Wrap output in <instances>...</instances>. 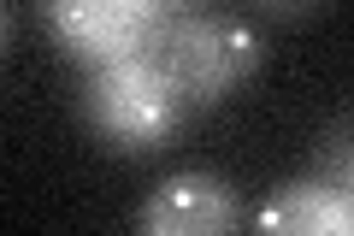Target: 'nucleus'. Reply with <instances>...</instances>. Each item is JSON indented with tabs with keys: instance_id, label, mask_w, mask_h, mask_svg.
<instances>
[{
	"instance_id": "1",
	"label": "nucleus",
	"mask_w": 354,
	"mask_h": 236,
	"mask_svg": "<svg viewBox=\"0 0 354 236\" xmlns=\"http://www.w3.org/2000/svg\"><path fill=\"white\" fill-rule=\"evenodd\" d=\"M148 53L165 65V77L183 89L189 112H207V107H218V100H230L266 65V36L254 30L248 12L165 0Z\"/></svg>"
},
{
	"instance_id": "2",
	"label": "nucleus",
	"mask_w": 354,
	"mask_h": 236,
	"mask_svg": "<svg viewBox=\"0 0 354 236\" xmlns=\"http://www.w3.org/2000/svg\"><path fill=\"white\" fill-rule=\"evenodd\" d=\"M77 112H83L88 136L101 142L106 154H124V160L165 148L195 118L183 89L165 77V65L153 53H136V60L88 71L83 95H77Z\"/></svg>"
},
{
	"instance_id": "3",
	"label": "nucleus",
	"mask_w": 354,
	"mask_h": 236,
	"mask_svg": "<svg viewBox=\"0 0 354 236\" xmlns=\"http://www.w3.org/2000/svg\"><path fill=\"white\" fill-rule=\"evenodd\" d=\"M41 18H48L53 48L65 60L101 71V65L148 53L153 24H160V0H48Z\"/></svg>"
},
{
	"instance_id": "4",
	"label": "nucleus",
	"mask_w": 354,
	"mask_h": 236,
	"mask_svg": "<svg viewBox=\"0 0 354 236\" xmlns=\"http://www.w3.org/2000/svg\"><path fill=\"white\" fill-rule=\"evenodd\" d=\"M242 230V195L225 172H171L142 195L136 236H236Z\"/></svg>"
},
{
	"instance_id": "5",
	"label": "nucleus",
	"mask_w": 354,
	"mask_h": 236,
	"mask_svg": "<svg viewBox=\"0 0 354 236\" xmlns=\"http://www.w3.org/2000/svg\"><path fill=\"white\" fill-rule=\"evenodd\" d=\"M254 236H354V201L325 177H290L260 201Z\"/></svg>"
},
{
	"instance_id": "6",
	"label": "nucleus",
	"mask_w": 354,
	"mask_h": 236,
	"mask_svg": "<svg viewBox=\"0 0 354 236\" xmlns=\"http://www.w3.org/2000/svg\"><path fill=\"white\" fill-rule=\"evenodd\" d=\"M325 0H254V18H278V24H295V18H319Z\"/></svg>"
}]
</instances>
